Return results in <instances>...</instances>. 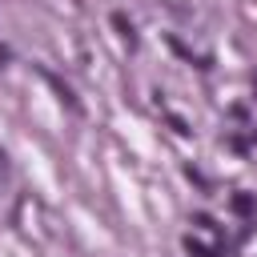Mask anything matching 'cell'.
<instances>
[{
	"mask_svg": "<svg viewBox=\"0 0 257 257\" xmlns=\"http://www.w3.org/2000/svg\"><path fill=\"white\" fill-rule=\"evenodd\" d=\"M40 76H44V80H48V84H52V92H56V96H60V100H64V104H68V112H80V100H76V96H72V88H68V84H64V80H60V76H52V72H48V68H40Z\"/></svg>",
	"mask_w": 257,
	"mask_h": 257,
	"instance_id": "obj_1",
	"label": "cell"
},
{
	"mask_svg": "<svg viewBox=\"0 0 257 257\" xmlns=\"http://www.w3.org/2000/svg\"><path fill=\"white\" fill-rule=\"evenodd\" d=\"M229 205H233L237 217H257V197H253V193H233Z\"/></svg>",
	"mask_w": 257,
	"mask_h": 257,
	"instance_id": "obj_2",
	"label": "cell"
},
{
	"mask_svg": "<svg viewBox=\"0 0 257 257\" xmlns=\"http://www.w3.org/2000/svg\"><path fill=\"white\" fill-rule=\"evenodd\" d=\"M185 249H189V257H225L221 249H213V245H205V241H185Z\"/></svg>",
	"mask_w": 257,
	"mask_h": 257,
	"instance_id": "obj_3",
	"label": "cell"
},
{
	"mask_svg": "<svg viewBox=\"0 0 257 257\" xmlns=\"http://www.w3.org/2000/svg\"><path fill=\"white\" fill-rule=\"evenodd\" d=\"M112 24H116V32H120L128 44H137V36H133V24L124 20V12H112Z\"/></svg>",
	"mask_w": 257,
	"mask_h": 257,
	"instance_id": "obj_4",
	"label": "cell"
},
{
	"mask_svg": "<svg viewBox=\"0 0 257 257\" xmlns=\"http://www.w3.org/2000/svg\"><path fill=\"white\" fill-rule=\"evenodd\" d=\"M4 185H8V157L0 153V189H4Z\"/></svg>",
	"mask_w": 257,
	"mask_h": 257,
	"instance_id": "obj_5",
	"label": "cell"
},
{
	"mask_svg": "<svg viewBox=\"0 0 257 257\" xmlns=\"http://www.w3.org/2000/svg\"><path fill=\"white\" fill-rule=\"evenodd\" d=\"M253 88H257V76H253Z\"/></svg>",
	"mask_w": 257,
	"mask_h": 257,
	"instance_id": "obj_6",
	"label": "cell"
}]
</instances>
